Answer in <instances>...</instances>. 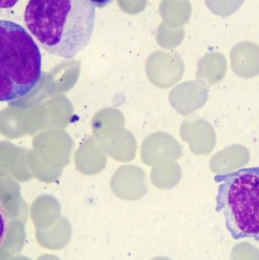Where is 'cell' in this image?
<instances>
[{"label":"cell","instance_id":"5bb4252c","mask_svg":"<svg viewBox=\"0 0 259 260\" xmlns=\"http://www.w3.org/2000/svg\"><path fill=\"white\" fill-rule=\"evenodd\" d=\"M244 0H206V4L215 14L229 16L235 13Z\"/></svg>","mask_w":259,"mask_h":260},{"label":"cell","instance_id":"ba28073f","mask_svg":"<svg viewBox=\"0 0 259 260\" xmlns=\"http://www.w3.org/2000/svg\"><path fill=\"white\" fill-rule=\"evenodd\" d=\"M59 201L53 196L42 195L32 203L31 221L36 229H46L59 220L61 214Z\"/></svg>","mask_w":259,"mask_h":260},{"label":"cell","instance_id":"3957f363","mask_svg":"<svg viewBox=\"0 0 259 260\" xmlns=\"http://www.w3.org/2000/svg\"><path fill=\"white\" fill-rule=\"evenodd\" d=\"M214 179L219 184L216 210L223 214L232 238L259 242V168L240 169Z\"/></svg>","mask_w":259,"mask_h":260},{"label":"cell","instance_id":"7a4b0ae2","mask_svg":"<svg viewBox=\"0 0 259 260\" xmlns=\"http://www.w3.org/2000/svg\"><path fill=\"white\" fill-rule=\"evenodd\" d=\"M42 56L39 46L22 26L0 21V101L25 97L42 78Z\"/></svg>","mask_w":259,"mask_h":260},{"label":"cell","instance_id":"8fae6325","mask_svg":"<svg viewBox=\"0 0 259 260\" xmlns=\"http://www.w3.org/2000/svg\"><path fill=\"white\" fill-rule=\"evenodd\" d=\"M138 171L130 166L119 170L113 177L112 188L119 197L133 199L137 197L139 179Z\"/></svg>","mask_w":259,"mask_h":260},{"label":"cell","instance_id":"30bf717a","mask_svg":"<svg viewBox=\"0 0 259 260\" xmlns=\"http://www.w3.org/2000/svg\"><path fill=\"white\" fill-rule=\"evenodd\" d=\"M180 153L179 145L165 134H154L144 145L143 154L147 159L174 157Z\"/></svg>","mask_w":259,"mask_h":260},{"label":"cell","instance_id":"9a60e30c","mask_svg":"<svg viewBox=\"0 0 259 260\" xmlns=\"http://www.w3.org/2000/svg\"><path fill=\"white\" fill-rule=\"evenodd\" d=\"M19 0H0V7L2 9H9L14 7Z\"/></svg>","mask_w":259,"mask_h":260},{"label":"cell","instance_id":"6da1fadb","mask_svg":"<svg viewBox=\"0 0 259 260\" xmlns=\"http://www.w3.org/2000/svg\"><path fill=\"white\" fill-rule=\"evenodd\" d=\"M95 17L89 0H30L24 13L26 26L42 48L65 59L89 45Z\"/></svg>","mask_w":259,"mask_h":260},{"label":"cell","instance_id":"4fadbf2b","mask_svg":"<svg viewBox=\"0 0 259 260\" xmlns=\"http://www.w3.org/2000/svg\"><path fill=\"white\" fill-rule=\"evenodd\" d=\"M226 59L219 55H210L200 61L198 69V81L203 84L219 83L226 72Z\"/></svg>","mask_w":259,"mask_h":260},{"label":"cell","instance_id":"52a82bcc","mask_svg":"<svg viewBox=\"0 0 259 260\" xmlns=\"http://www.w3.org/2000/svg\"><path fill=\"white\" fill-rule=\"evenodd\" d=\"M182 67L176 60H160L154 58L147 67V77L154 86L161 89H168L182 77Z\"/></svg>","mask_w":259,"mask_h":260},{"label":"cell","instance_id":"277c9868","mask_svg":"<svg viewBox=\"0 0 259 260\" xmlns=\"http://www.w3.org/2000/svg\"><path fill=\"white\" fill-rule=\"evenodd\" d=\"M207 99V89L199 81L183 82L174 87L168 95L171 106L183 116L200 109Z\"/></svg>","mask_w":259,"mask_h":260},{"label":"cell","instance_id":"7c38bea8","mask_svg":"<svg viewBox=\"0 0 259 260\" xmlns=\"http://www.w3.org/2000/svg\"><path fill=\"white\" fill-rule=\"evenodd\" d=\"M2 242L1 258L3 256H13L21 252L24 247L25 233L24 221L11 220L5 230Z\"/></svg>","mask_w":259,"mask_h":260},{"label":"cell","instance_id":"2e32d148","mask_svg":"<svg viewBox=\"0 0 259 260\" xmlns=\"http://www.w3.org/2000/svg\"><path fill=\"white\" fill-rule=\"evenodd\" d=\"M95 8H102L106 7L113 0H89Z\"/></svg>","mask_w":259,"mask_h":260},{"label":"cell","instance_id":"9c48e42d","mask_svg":"<svg viewBox=\"0 0 259 260\" xmlns=\"http://www.w3.org/2000/svg\"><path fill=\"white\" fill-rule=\"evenodd\" d=\"M72 229L68 219L59 220L46 229H36V238L41 246L51 250L62 249L70 241Z\"/></svg>","mask_w":259,"mask_h":260},{"label":"cell","instance_id":"8992f818","mask_svg":"<svg viewBox=\"0 0 259 260\" xmlns=\"http://www.w3.org/2000/svg\"><path fill=\"white\" fill-rule=\"evenodd\" d=\"M232 68L241 77L251 78L259 73V47L251 42L238 44L231 53Z\"/></svg>","mask_w":259,"mask_h":260},{"label":"cell","instance_id":"5b68a950","mask_svg":"<svg viewBox=\"0 0 259 260\" xmlns=\"http://www.w3.org/2000/svg\"><path fill=\"white\" fill-rule=\"evenodd\" d=\"M1 203L10 220H27L28 205L20 195V186L9 175L1 174Z\"/></svg>","mask_w":259,"mask_h":260}]
</instances>
